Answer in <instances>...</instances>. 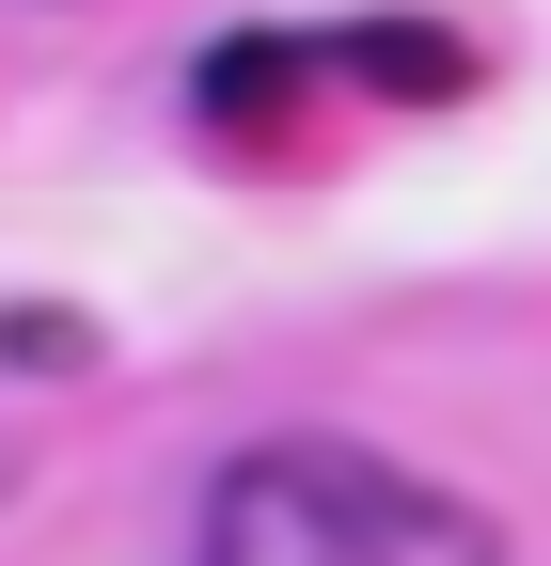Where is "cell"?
Here are the masks:
<instances>
[{"instance_id":"obj_1","label":"cell","mask_w":551,"mask_h":566,"mask_svg":"<svg viewBox=\"0 0 551 566\" xmlns=\"http://www.w3.org/2000/svg\"><path fill=\"white\" fill-rule=\"evenodd\" d=\"M205 566H505V520L378 441H252L205 488Z\"/></svg>"},{"instance_id":"obj_2","label":"cell","mask_w":551,"mask_h":566,"mask_svg":"<svg viewBox=\"0 0 551 566\" xmlns=\"http://www.w3.org/2000/svg\"><path fill=\"white\" fill-rule=\"evenodd\" d=\"M331 63H363L378 95H472V48H457V32H426V17H363Z\"/></svg>"},{"instance_id":"obj_3","label":"cell","mask_w":551,"mask_h":566,"mask_svg":"<svg viewBox=\"0 0 551 566\" xmlns=\"http://www.w3.org/2000/svg\"><path fill=\"white\" fill-rule=\"evenodd\" d=\"M315 80V48H284V32H237V48H205V126H268Z\"/></svg>"}]
</instances>
